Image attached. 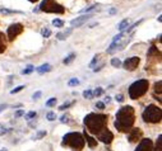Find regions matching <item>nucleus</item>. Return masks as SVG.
<instances>
[{"instance_id":"obj_1","label":"nucleus","mask_w":162,"mask_h":151,"mask_svg":"<svg viewBox=\"0 0 162 151\" xmlns=\"http://www.w3.org/2000/svg\"><path fill=\"white\" fill-rule=\"evenodd\" d=\"M134 122H136V112L133 107L125 105L116 112V119L114 125L119 132H128L131 130Z\"/></svg>"},{"instance_id":"obj_2","label":"nucleus","mask_w":162,"mask_h":151,"mask_svg":"<svg viewBox=\"0 0 162 151\" xmlns=\"http://www.w3.org/2000/svg\"><path fill=\"white\" fill-rule=\"evenodd\" d=\"M107 114H97V113H89L84 117V126L87 131L92 135H98L105 128H107Z\"/></svg>"},{"instance_id":"obj_3","label":"nucleus","mask_w":162,"mask_h":151,"mask_svg":"<svg viewBox=\"0 0 162 151\" xmlns=\"http://www.w3.org/2000/svg\"><path fill=\"white\" fill-rule=\"evenodd\" d=\"M84 144H86V141L83 139V136L78 132L66 133L63 137V141H61V146L70 147L73 151H82L84 147Z\"/></svg>"},{"instance_id":"obj_4","label":"nucleus","mask_w":162,"mask_h":151,"mask_svg":"<svg viewBox=\"0 0 162 151\" xmlns=\"http://www.w3.org/2000/svg\"><path fill=\"white\" fill-rule=\"evenodd\" d=\"M148 87H150V83L148 80L145 79H141V80H137L129 87V97L130 99H138L141 98L142 95H144L148 90Z\"/></svg>"},{"instance_id":"obj_5","label":"nucleus","mask_w":162,"mask_h":151,"mask_svg":"<svg viewBox=\"0 0 162 151\" xmlns=\"http://www.w3.org/2000/svg\"><path fill=\"white\" fill-rule=\"evenodd\" d=\"M142 117H143V121L147 123H160L161 117H162V111L160 107L155 104H150L144 109Z\"/></svg>"},{"instance_id":"obj_6","label":"nucleus","mask_w":162,"mask_h":151,"mask_svg":"<svg viewBox=\"0 0 162 151\" xmlns=\"http://www.w3.org/2000/svg\"><path fill=\"white\" fill-rule=\"evenodd\" d=\"M40 9L46 13H55V14H63L65 11V8L60 4H58L55 0H42Z\"/></svg>"},{"instance_id":"obj_7","label":"nucleus","mask_w":162,"mask_h":151,"mask_svg":"<svg viewBox=\"0 0 162 151\" xmlns=\"http://www.w3.org/2000/svg\"><path fill=\"white\" fill-rule=\"evenodd\" d=\"M148 66H145V70L150 66H152V65H156L157 64V61L158 62H161V52L157 50V47H155V46H152L151 48H150V51H148Z\"/></svg>"},{"instance_id":"obj_8","label":"nucleus","mask_w":162,"mask_h":151,"mask_svg":"<svg viewBox=\"0 0 162 151\" xmlns=\"http://www.w3.org/2000/svg\"><path fill=\"white\" fill-rule=\"evenodd\" d=\"M23 25L21 23H14L12 24L8 28V39L9 41H14V38H17L22 32H23Z\"/></svg>"},{"instance_id":"obj_9","label":"nucleus","mask_w":162,"mask_h":151,"mask_svg":"<svg viewBox=\"0 0 162 151\" xmlns=\"http://www.w3.org/2000/svg\"><path fill=\"white\" fill-rule=\"evenodd\" d=\"M139 62H141V59H139L138 56H134V57L126 59V60L124 61L123 66H124L125 70H128V71H133V70H136V69H137V66L139 65Z\"/></svg>"},{"instance_id":"obj_10","label":"nucleus","mask_w":162,"mask_h":151,"mask_svg":"<svg viewBox=\"0 0 162 151\" xmlns=\"http://www.w3.org/2000/svg\"><path fill=\"white\" fill-rule=\"evenodd\" d=\"M97 139L100 141H102L103 144H111V141L114 140V133L109 128H105L102 132H100L97 135Z\"/></svg>"},{"instance_id":"obj_11","label":"nucleus","mask_w":162,"mask_h":151,"mask_svg":"<svg viewBox=\"0 0 162 151\" xmlns=\"http://www.w3.org/2000/svg\"><path fill=\"white\" fill-rule=\"evenodd\" d=\"M153 150V144L152 140L150 139H143L141 141V144L138 145V147L134 150V151H152Z\"/></svg>"},{"instance_id":"obj_12","label":"nucleus","mask_w":162,"mask_h":151,"mask_svg":"<svg viewBox=\"0 0 162 151\" xmlns=\"http://www.w3.org/2000/svg\"><path fill=\"white\" fill-rule=\"evenodd\" d=\"M142 136H143V132H142L141 128H131L128 140H129L130 142H138V141H141Z\"/></svg>"},{"instance_id":"obj_13","label":"nucleus","mask_w":162,"mask_h":151,"mask_svg":"<svg viewBox=\"0 0 162 151\" xmlns=\"http://www.w3.org/2000/svg\"><path fill=\"white\" fill-rule=\"evenodd\" d=\"M89 18H91V14H86V16H80V17H78V18L73 19V20L70 22V24H72V28H73V27H80L83 23H86Z\"/></svg>"},{"instance_id":"obj_14","label":"nucleus","mask_w":162,"mask_h":151,"mask_svg":"<svg viewBox=\"0 0 162 151\" xmlns=\"http://www.w3.org/2000/svg\"><path fill=\"white\" fill-rule=\"evenodd\" d=\"M83 135H84L83 139L87 141V144H88V146H89L91 149H93V147H96V146H97V141H96V139H93V137H91V136L88 135L87 131H84Z\"/></svg>"},{"instance_id":"obj_15","label":"nucleus","mask_w":162,"mask_h":151,"mask_svg":"<svg viewBox=\"0 0 162 151\" xmlns=\"http://www.w3.org/2000/svg\"><path fill=\"white\" fill-rule=\"evenodd\" d=\"M7 37L4 36L3 32H0V53H3L7 50Z\"/></svg>"},{"instance_id":"obj_16","label":"nucleus","mask_w":162,"mask_h":151,"mask_svg":"<svg viewBox=\"0 0 162 151\" xmlns=\"http://www.w3.org/2000/svg\"><path fill=\"white\" fill-rule=\"evenodd\" d=\"M72 31H73V28H68L66 31H64V32H60V33H58L56 34V37L60 39V41H64V39H66L69 37V34L72 33Z\"/></svg>"},{"instance_id":"obj_17","label":"nucleus","mask_w":162,"mask_h":151,"mask_svg":"<svg viewBox=\"0 0 162 151\" xmlns=\"http://www.w3.org/2000/svg\"><path fill=\"white\" fill-rule=\"evenodd\" d=\"M36 70H37V73H38V74H44V73H49V71L51 70V65H49V64L41 65V66H40V67H37Z\"/></svg>"},{"instance_id":"obj_18","label":"nucleus","mask_w":162,"mask_h":151,"mask_svg":"<svg viewBox=\"0 0 162 151\" xmlns=\"http://www.w3.org/2000/svg\"><path fill=\"white\" fill-rule=\"evenodd\" d=\"M155 151H162V136H161V135L158 136V139H157V142H156Z\"/></svg>"},{"instance_id":"obj_19","label":"nucleus","mask_w":162,"mask_h":151,"mask_svg":"<svg viewBox=\"0 0 162 151\" xmlns=\"http://www.w3.org/2000/svg\"><path fill=\"white\" fill-rule=\"evenodd\" d=\"M128 25H129V22H128L126 19H124L123 22H121V23L117 25V29H119V31H124V29H126Z\"/></svg>"},{"instance_id":"obj_20","label":"nucleus","mask_w":162,"mask_h":151,"mask_svg":"<svg viewBox=\"0 0 162 151\" xmlns=\"http://www.w3.org/2000/svg\"><path fill=\"white\" fill-rule=\"evenodd\" d=\"M74 59H75V53H70L69 56H66V57H65V60H64V64H65V65H69V64H70V62H72Z\"/></svg>"},{"instance_id":"obj_21","label":"nucleus","mask_w":162,"mask_h":151,"mask_svg":"<svg viewBox=\"0 0 162 151\" xmlns=\"http://www.w3.org/2000/svg\"><path fill=\"white\" fill-rule=\"evenodd\" d=\"M102 93H103L102 88H96L92 91V97H100V95H102Z\"/></svg>"},{"instance_id":"obj_22","label":"nucleus","mask_w":162,"mask_h":151,"mask_svg":"<svg viewBox=\"0 0 162 151\" xmlns=\"http://www.w3.org/2000/svg\"><path fill=\"white\" fill-rule=\"evenodd\" d=\"M33 70H35V67H33L32 65H28V66H27V67L24 69V70L22 71V74H23V75H27V74H31V73H32Z\"/></svg>"},{"instance_id":"obj_23","label":"nucleus","mask_w":162,"mask_h":151,"mask_svg":"<svg viewBox=\"0 0 162 151\" xmlns=\"http://www.w3.org/2000/svg\"><path fill=\"white\" fill-rule=\"evenodd\" d=\"M68 85H69V87H77V85H79V80H78L77 78H73V79L69 80Z\"/></svg>"},{"instance_id":"obj_24","label":"nucleus","mask_w":162,"mask_h":151,"mask_svg":"<svg viewBox=\"0 0 162 151\" xmlns=\"http://www.w3.org/2000/svg\"><path fill=\"white\" fill-rule=\"evenodd\" d=\"M161 85H162V81H157L155 84V93H158V95H161Z\"/></svg>"},{"instance_id":"obj_25","label":"nucleus","mask_w":162,"mask_h":151,"mask_svg":"<svg viewBox=\"0 0 162 151\" xmlns=\"http://www.w3.org/2000/svg\"><path fill=\"white\" fill-rule=\"evenodd\" d=\"M41 34H42L45 38H49V37L51 36V31H50L49 28H44V29L41 31Z\"/></svg>"},{"instance_id":"obj_26","label":"nucleus","mask_w":162,"mask_h":151,"mask_svg":"<svg viewBox=\"0 0 162 151\" xmlns=\"http://www.w3.org/2000/svg\"><path fill=\"white\" fill-rule=\"evenodd\" d=\"M52 24L55 27H58V28H61V27L64 25V22L60 20V19H55V20H52Z\"/></svg>"},{"instance_id":"obj_27","label":"nucleus","mask_w":162,"mask_h":151,"mask_svg":"<svg viewBox=\"0 0 162 151\" xmlns=\"http://www.w3.org/2000/svg\"><path fill=\"white\" fill-rule=\"evenodd\" d=\"M55 104H56V98H50L46 102V107H54Z\"/></svg>"},{"instance_id":"obj_28","label":"nucleus","mask_w":162,"mask_h":151,"mask_svg":"<svg viewBox=\"0 0 162 151\" xmlns=\"http://www.w3.org/2000/svg\"><path fill=\"white\" fill-rule=\"evenodd\" d=\"M37 116V113L36 112H28V113H27L26 116H24V118L27 119V121H30V119H32V118H35Z\"/></svg>"},{"instance_id":"obj_29","label":"nucleus","mask_w":162,"mask_h":151,"mask_svg":"<svg viewBox=\"0 0 162 151\" xmlns=\"http://www.w3.org/2000/svg\"><path fill=\"white\" fill-rule=\"evenodd\" d=\"M111 65H112L114 67H120V66H121V61H120L119 59H112V60H111Z\"/></svg>"},{"instance_id":"obj_30","label":"nucleus","mask_w":162,"mask_h":151,"mask_svg":"<svg viewBox=\"0 0 162 151\" xmlns=\"http://www.w3.org/2000/svg\"><path fill=\"white\" fill-rule=\"evenodd\" d=\"M46 118H47L49 121H55V119H56V114L54 113V112H49V113L46 114Z\"/></svg>"},{"instance_id":"obj_31","label":"nucleus","mask_w":162,"mask_h":151,"mask_svg":"<svg viewBox=\"0 0 162 151\" xmlns=\"http://www.w3.org/2000/svg\"><path fill=\"white\" fill-rule=\"evenodd\" d=\"M46 136V131H40L36 136H35V140H40V139H42V137Z\"/></svg>"},{"instance_id":"obj_32","label":"nucleus","mask_w":162,"mask_h":151,"mask_svg":"<svg viewBox=\"0 0 162 151\" xmlns=\"http://www.w3.org/2000/svg\"><path fill=\"white\" fill-rule=\"evenodd\" d=\"M73 104H74V102H70V103H64L63 105H60V107H59V109H60V111H64V109H66V108L72 107Z\"/></svg>"},{"instance_id":"obj_33","label":"nucleus","mask_w":162,"mask_h":151,"mask_svg":"<svg viewBox=\"0 0 162 151\" xmlns=\"http://www.w3.org/2000/svg\"><path fill=\"white\" fill-rule=\"evenodd\" d=\"M83 97H84L86 99L93 98V97H92V90H86V91H83Z\"/></svg>"},{"instance_id":"obj_34","label":"nucleus","mask_w":162,"mask_h":151,"mask_svg":"<svg viewBox=\"0 0 162 151\" xmlns=\"http://www.w3.org/2000/svg\"><path fill=\"white\" fill-rule=\"evenodd\" d=\"M97 7H100V4H96V5H92V7H89V8H87V9H83L80 13H88V11H91V10H93V9H96Z\"/></svg>"},{"instance_id":"obj_35","label":"nucleus","mask_w":162,"mask_h":151,"mask_svg":"<svg viewBox=\"0 0 162 151\" xmlns=\"http://www.w3.org/2000/svg\"><path fill=\"white\" fill-rule=\"evenodd\" d=\"M22 89H24V87L23 85H19V87H17V88H14L13 90H10V94H16V93H19Z\"/></svg>"},{"instance_id":"obj_36","label":"nucleus","mask_w":162,"mask_h":151,"mask_svg":"<svg viewBox=\"0 0 162 151\" xmlns=\"http://www.w3.org/2000/svg\"><path fill=\"white\" fill-rule=\"evenodd\" d=\"M60 121H61L63 123H66V122L69 121V114H64V116L60 118Z\"/></svg>"},{"instance_id":"obj_37","label":"nucleus","mask_w":162,"mask_h":151,"mask_svg":"<svg viewBox=\"0 0 162 151\" xmlns=\"http://www.w3.org/2000/svg\"><path fill=\"white\" fill-rule=\"evenodd\" d=\"M116 100H117L119 103L124 102V97H123V94H117V95H116Z\"/></svg>"},{"instance_id":"obj_38","label":"nucleus","mask_w":162,"mask_h":151,"mask_svg":"<svg viewBox=\"0 0 162 151\" xmlns=\"http://www.w3.org/2000/svg\"><path fill=\"white\" fill-rule=\"evenodd\" d=\"M96 107H97L98 109H105V104H103L102 102H97V103H96Z\"/></svg>"},{"instance_id":"obj_39","label":"nucleus","mask_w":162,"mask_h":151,"mask_svg":"<svg viewBox=\"0 0 162 151\" xmlns=\"http://www.w3.org/2000/svg\"><path fill=\"white\" fill-rule=\"evenodd\" d=\"M40 97H41V91H37V93L33 94V97H32V98H33V99H38Z\"/></svg>"},{"instance_id":"obj_40","label":"nucleus","mask_w":162,"mask_h":151,"mask_svg":"<svg viewBox=\"0 0 162 151\" xmlns=\"http://www.w3.org/2000/svg\"><path fill=\"white\" fill-rule=\"evenodd\" d=\"M97 60H98V55H96V56H94V57H93V61L91 62V67H92V66L94 65V62H97Z\"/></svg>"},{"instance_id":"obj_41","label":"nucleus","mask_w":162,"mask_h":151,"mask_svg":"<svg viewBox=\"0 0 162 151\" xmlns=\"http://www.w3.org/2000/svg\"><path fill=\"white\" fill-rule=\"evenodd\" d=\"M24 114V111H17L16 112V117H21V116H23Z\"/></svg>"},{"instance_id":"obj_42","label":"nucleus","mask_w":162,"mask_h":151,"mask_svg":"<svg viewBox=\"0 0 162 151\" xmlns=\"http://www.w3.org/2000/svg\"><path fill=\"white\" fill-rule=\"evenodd\" d=\"M5 108H7V105H5V104H2V105H0V113H2Z\"/></svg>"},{"instance_id":"obj_43","label":"nucleus","mask_w":162,"mask_h":151,"mask_svg":"<svg viewBox=\"0 0 162 151\" xmlns=\"http://www.w3.org/2000/svg\"><path fill=\"white\" fill-rule=\"evenodd\" d=\"M110 102H111V98H110V97H106V98H105V103H110Z\"/></svg>"},{"instance_id":"obj_44","label":"nucleus","mask_w":162,"mask_h":151,"mask_svg":"<svg viewBox=\"0 0 162 151\" xmlns=\"http://www.w3.org/2000/svg\"><path fill=\"white\" fill-rule=\"evenodd\" d=\"M28 2H31V3H36L37 0H28Z\"/></svg>"},{"instance_id":"obj_45","label":"nucleus","mask_w":162,"mask_h":151,"mask_svg":"<svg viewBox=\"0 0 162 151\" xmlns=\"http://www.w3.org/2000/svg\"><path fill=\"white\" fill-rule=\"evenodd\" d=\"M0 151H5V150H0Z\"/></svg>"}]
</instances>
